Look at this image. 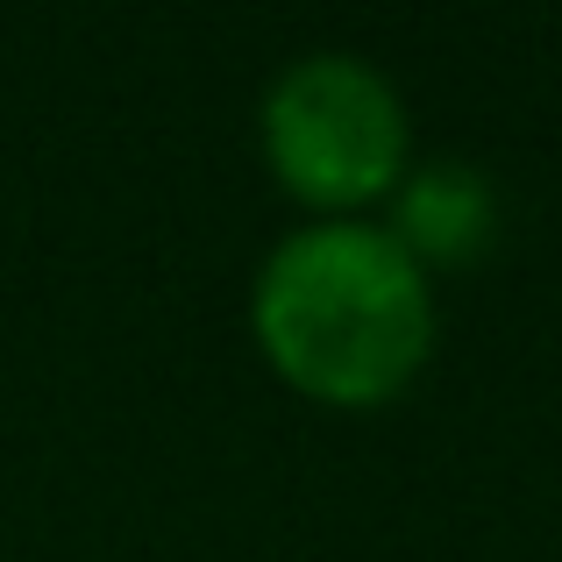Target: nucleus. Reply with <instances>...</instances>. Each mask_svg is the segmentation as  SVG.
<instances>
[{
    "label": "nucleus",
    "instance_id": "obj_1",
    "mask_svg": "<svg viewBox=\"0 0 562 562\" xmlns=\"http://www.w3.org/2000/svg\"><path fill=\"white\" fill-rule=\"evenodd\" d=\"M257 349L300 398L384 406L435 349V285L378 221H306L249 292Z\"/></svg>",
    "mask_w": 562,
    "mask_h": 562
},
{
    "label": "nucleus",
    "instance_id": "obj_2",
    "mask_svg": "<svg viewBox=\"0 0 562 562\" xmlns=\"http://www.w3.org/2000/svg\"><path fill=\"white\" fill-rule=\"evenodd\" d=\"M263 165L321 221H357L406 179V108L392 79L349 50H314L263 93Z\"/></svg>",
    "mask_w": 562,
    "mask_h": 562
},
{
    "label": "nucleus",
    "instance_id": "obj_3",
    "mask_svg": "<svg viewBox=\"0 0 562 562\" xmlns=\"http://www.w3.org/2000/svg\"><path fill=\"white\" fill-rule=\"evenodd\" d=\"M384 235L420 271H470L498 243V192L477 165H420L398 179Z\"/></svg>",
    "mask_w": 562,
    "mask_h": 562
}]
</instances>
